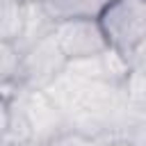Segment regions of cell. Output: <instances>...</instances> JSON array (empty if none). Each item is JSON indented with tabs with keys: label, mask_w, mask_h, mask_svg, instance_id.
I'll list each match as a JSON object with an SVG mask.
<instances>
[{
	"label": "cell",
	"mask_w": 146,
	"mask_h": 146,
	"mask_svg": "<svg viewBox=\"0 0 146 146\" xmlns=\"http://www.w3.org/2000/svg\"><path fill=\"white\" fill-rule=\"evenodd\" d=\"M98 18L110 46L123 55L146 39V0H114Z\"/></svg>",
	"instance_id": "cell-2"
},
{
	"label": "cell",
	"mask_w": 146,
	"mask_h": 146,
	"mask_svg": "<svg viewBox=\"0 0 146 146\" xmlns=\"http://www.w3.org/2000/svg\"><path fill=\"white\" fill-rule=\"evenodd\" d=\"M21 2H25V5H41V2H46V0H21Z\"/></svg>",
	"instance_id": "cell-8"
},
{
	"label": "cell",
	"mask_w": 146,
	"mask_h": 146,
	"mask_svg": "<svg viewBox=\"0 0 146 146\" xmlns=\"http://www.w3.org/2000/svg\"><path fill=\"white\" fill-rule=\"evenodd\" d=\"M125 59L130 64V71L135 73H146V39L137 43L130 52H125Z\"/></svg>",
	"instance_id": "cell-7"
},
{
	"label": "cell",
	"mask_w": 146,
	"mask_h": 146,
	"mask_svg": "<svg viewBox=\"0 0 146 146\" xmlns=\"http://www.w3.org/2000/svg\"><path fill=\"white\" fill-rule=\"evenodd\" d=\"M21 71H23V52L18 50V46L11 41H0V80H2V84L21 87Z\"/></svg>",
	"instance_id": "cell-5"
},
{
	"label": "cell",
	"mask_w": 146,
	"mask_h": 146,
	"mask_svg": "<svg viewBox=\"0 0 146 146\" xmlns=\"http://www.w3.org/2000/svg\"><path fill=\"white\" fill-rule=\"evenodd\" d=\"M27 25V5L21 0H0V41L16 43Z\"/></svg>",
	"instance_id": "cell-4"
},
{
	"label": "cell",
	"mask_w": 146,
	"mask_h": 146,
	"mask_svg": "<svg viewBox=\"0 0 146 146\" xmlns=\"http://www.w3.org/2000/svg\"><path fill=\"white\" fill-rule=\"evenodd\" d=\"M125 94H128V103L130 105H135L137 110L146 112V73L130 71V75L125 80Z\"/></svg>",
	"instance_id": "cell-6"
},
{
	"label": "cell",
	"mask_w": 146,
	"mask_h": 146,
	"mask_svg": "<svg viewBox=\"0 0 146 146\" xmlns=\"http://www.w3.org/2000/svg\"><path fill=\"white\" fill-rule=\"evenodd\" d=\"M112 2L114 0H46L43 7L52 21H64V18H80V16L98 18Z\"/></svg>",
	"instance_id": "cell-3"
},
{
	"label": "cell",
	"mask_w": 146,
	"mask_h": 146,
	"mask_svg": "<svg viewBox=\"0 0 146 146\" xmlns=\"http://www.w3.org/2000/svg\"><path fill=\"white\" fill-rule=\"evenodd\" d=\"M52 36H55L62 55L68 62L87 59V57L100 55L110 48V39L105 34V27H103L100 18H94V16L55 21Z\"/></svg>",
	"instance_id": "cell-1"
}]
</instances>
